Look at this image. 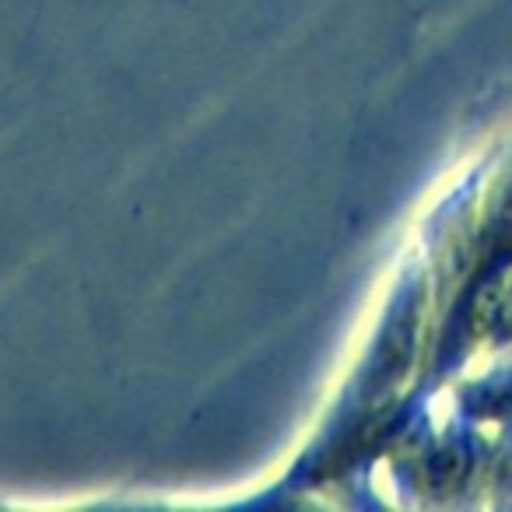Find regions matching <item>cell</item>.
Instances as JSON below:
<instances>
[{"mask_svg": "<svg viewBox=\"0 0 512 512\" xmlns=\"http://www.w3.org/2000/svg\"><path fill=\"white\" fill-rule=\"evenodd\" d=\"M491 320L498 323V330H502V334H512V278H509V285H505V292L498 295L495 316H491Z\"/></svg>", "mask_w": 512, "mask_h": 512, "instance_id": "cell-1", "label": "cell"}]
</instances>
